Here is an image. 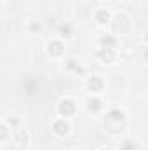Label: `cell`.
Returning a JSON list of instances; mask_svg holds the SVG:
<instances>
[{"instance_id":"obj_1","label":"cell","mask_w":148,"mask_h":150,"mask_svg":"<svg viewBox=\"0 0 148 150\" xmlns=\"http://www.w3.org/2000/svg\"><path fill=\"white\" fill-rule=\"evenodd\" d=\"M125 126V117L120 110H111L105 117V127L110 133H120Z\"/></svg>"},{"instance_id":"obj_2","label":"cell","mask_w":148,"mask_h":150,"mask_svg":"<svg viewBox=\"0 0 148 150\" xmlns=\"http://www.w3.org/2000/svg\"><path fill=\"white\" fill-rule=\"evenodd\" d=\"M129 26H131V19L125 16V14H117L115 16V21H113V28L117 30V32H127L129 30Z\"/></svg>"},{"instance_id":"obj_3","label":"cell","mask_w":148,"mask_h":150,"mask_svg":"<svg viewBox=\"0 0 148 150\" xmlns=\"http://www.w3.org/2000/svg\"><path fill=\"white\" fill-rule=\"evenodd\" d=\"M58 110H59V113H61V115H65V117L73 115V113H75V103L72 101V100H63V101L59 103Z\"/></svg>"},{"instance_id":"obj_4","label":"cell","mask_w":148,"mask_h":150,"mask_svg":"<svg viewBox=\"0 0 148 150\" xmlns=\"http://www.w3.org/2000/svg\"><path fill=\"white\" fill-rule=\"evenodd\" d=\"M47 52L51 56H61L65 52V45L59 40H51L49 42V47H47Z\"/></svg>"},{"instance_id":"obj_5","label":"cell","mask_w":148,"mask_h":150,"mask_svg":"<svg viewBox=\"0 0 148 150\" xmlns=\"http://www.w3.org/2000/svg\"><path fill=\"white\" fill-rule=\"evenodd\" d=\"M52 131L56 133V134H59V136H65L66 133H68V122L66 120H56L54 124H52Z\"/></svg>"},{"instance_id":"obj_6","label":"cell","mask_w":148,"mask_h":150,"mask_svg":"<svg viewBox=\"0 0 148 150\" xmlns=\"http://www.w3.org/2000/svg\"><path fill=\"white\" fill-rule=\"evenodd\" d=\"M98 56H99V59H101L103 63H111L113 58H115V52H113L111 47H103V49L98 52Z\"/></svg>"},{"instance_id":"obj_7","label":"cell","mask_w":148,"mask_h":150,"mask_svg":"<svg viewBox=\"0 0 148 150\" xmlns=\"http://www.w3.org/2000/svg\"><path fill=\"white\" fill-rule=\"evenodd\" d=\"M87 87H89V91H94V93L101 91L103 89V79L101 77H91L87 80Z\"/></svg>"},{"instance_id":"obj_8","label":"cell","mask_w":148,"mask_h":150,"mask_svg":"<svg viewBox=\"0 0 148 150\" xmlns=\"http://www.w3.org/2000/svg\"><path fill=\"white\" fill-rule=\"evenodd\" d=\"M26 142H28L26 133H25V131H18V133H16V136H14L12 145H14V147H25V145H26Z\"/></svg>"},{"instance_id":"obj_9","label":"cell","mask_w":148,"mask_h":150,"mask_svg":"<svg viewBox=\"0 0 148 150\" xmlns=\"http://www.w3.org/2000/svg\"><path fill=\"white\" fill-rule=\"evenodd\" d=\"M99 108H101V100L91 98V100H89V110H91V112H98Z\"/></svg>"},{"instance_id":"obj_10","label":"cell","mask_w":148,"mask_h":150,"mask_svg":"<svg viewBox=\"0 0 148 150\" xmlns=\"http://www.w3.org/2000/svg\"><path fill=\"white\" fill-rule=\"evenodd\" d=\"M96 19H98L99 23H106V21L110 19L108 11H98V12H96Z\"/></svg>"},{"instance_id":"obj_11","label":"cell","mask_w":148,"mask_h":150,"mask_svg":"<svg viewBox=\"0 0 148 150\" xmlns=\"http://www.w3.org/2000/svg\"><path fill=\"white\" fill-rule=\"evenodd\" d=\"M120 150H136V143L131 142V140H125V142L120 145Z\"/></svg>"},{"instance_id":"obj_12","label":"cell","mask_w":148,"mask_h":150,"mask_svg":"<svg viewBox=\"0 0 148 150\" xmlns=\"http://www.w3.org/2000/svg\"><path fill=\"white\" fill-rule=\"evenodd\" d=\"M59 35H63V37H70V35H72V28H70L68 25H61V26H59Z\"/></svg>"},{"instance_id":"obj_13","label":"cell","mask_w":148,"mask_h":150,"mask_svg":"<svg viewBox=\"0 0 148 150\" xmlns=\"http://www.w3.org/2000/svg\"><path fill=\"white\" fill-rule=\"evenodd\" d=\"M7 138H9V129H7V126L0 124V142H4Z\"/></svg>"},{"instance_id":"obj_14","label":"cell","mask_w":148,"mask_h":150,"mask_svg":"<svg viewBox=\"0 0 148 150\" xmlns=\"http://www.w3.org/2000/svg\"><path fill=\"white\" fill-rule=\"evenodd\" d=\"M101 42H103V45H106V47H113L117 40H115L113 37H110V35H108V37H103V38H101Z\"/></svg>"},{"instance_id":"obj_15","label":"cell","mask_w":148,"mask_h":150,"mask_svg":"<svg viewBox=\"0 0 148 150\" xmlns=\"http://www.w3.org/2000/svg\"><path fill=\"white\" fill-rule=\"evenodd\" d=\"M68 67H70V68H73V70H77V72H82V68H80V67H77V65L73 63V59H70V63H68Z\"/></svg>"},{"instance_id":"obj_16","label":"cell","mask_w":148,"mask_h":150,"mask_svg":"<svg viewBox=\"0 0 148 150\" xmlns=\"http://www.w3.org/2000/svg\"><path fill=\"white\" fill-rule=\"evenodd\" d=\"M26 87H28V89H26L28 93H35V89H33V82H26Z\"/></svg>"},{"instance_id":"obj_17","label":"cell","mask_w":148,"mask_h":150,"mask_svg":"<svg viewBox=\"0 0 148 150\" xmlns=\"http://www.w3.org/2000/svg\"><path fill=\"white\" fill-rule=\"evenodd\" d=\"M103 150H106V149H103Z\"/></svg>"}]
</instances>
